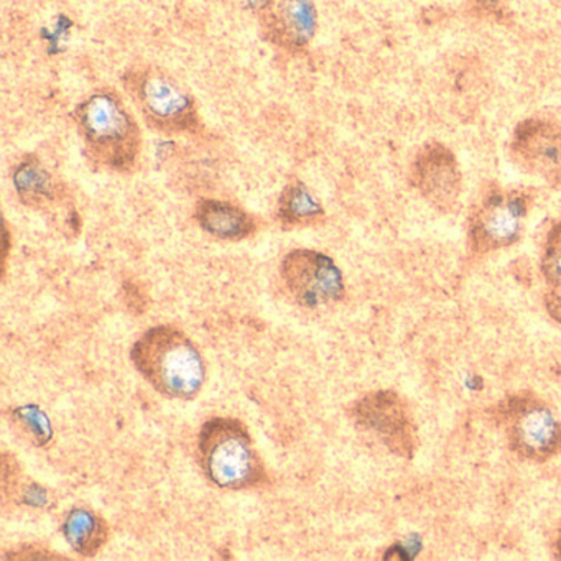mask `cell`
<instances>
[{
	"label": "cell",
	"mask_w": 561,
	"mask_h": 561,
	"mask_svg": "<svg viewBox=\"0 0 561 561\" xmlns=\"http://www.w3.org/2000/svg\"><path fill=\"white\" fill-rule=\"evenodd\" d=\"M84 156L98 169L130 175L139 167L144 137L139 123L114 88L88 94L73 111Z\"/></svg>",
	"instance_id": "6da1fadb"
},
{
	"label": "cell",
	"mask_w": 561,
	"mask_h": 561,
	"mask_svg": "<svg viewBox=\"0 0 561 561\" xmlns=\"http://www.w3.org/2000/svg\"><path fill=\"white\" fill-rule=\"evenodd\" d=\"M130 357L144 379L169 399H193L205 382L202 354L179 328H150L134 344Z\"/></svg>",
	"instance_id": "7a4b0ae2"
},
{
	"label": "cell",
	"mask_w": 561,
	"mask_h": 561,
	"mask_svg": "<svg viewBox=\"0 0 561 561\" xmlns=\"http://www.w3.org/2000/svg\"><path fill=\"white\" fill-rule=\"evenodd\" d=\"M123 87L153 133L167 137H198L205 133L195 96L163 68L130 67L123 75Z\"/></svg>",
	"instance_id": "3957f363"
},
{
	"label": "cell",
	"mask_w": 561,
	"mask_h": 561,
	"mask_svg": "<svg viewBox=\"0 0 561 561\" xmlns=\"http://www.w3.org/2000/svg\"><path fill=\"white\" fill-rule=\"evenodd\" d=\"M199 461L219 488L248 489L261 484L265 468L251 435L238 420L213 419L198 436Z\"/></svg>",
	"instance_id": "277c9868"
},
{
	"label": "cell",
	"mask_w": 561,
	"mask_h": 561,
	"mask_svg": "<svg viewBox=\"0 0 561 561\" xmlns=\"http://www.w3.org/2000/svg\"><path fill=\"white\" fill-rule=\"evenodd\" d=\"M508 446L527 461L543 462L561 451V423L534 397L515 396L499 407Z\"/></svg>",
	"instance_id": "5b68a950"
},
{
	"label": "cell",
	"mask_w": 561,
	"mask_h": 561,
	"mask_svg": "<svg viewBox=\"0 0 561 561\" xmlns=\"http://www.w3.org/2000/svg\"><path fill=\"white\" fill-rule=\"evenodd\" d=\"M530 203V196L520 190L489 192L468 219L472 251L488 254L515 244L524 231Z\"/></svg>",
	"instance_id": "8992f818"
},
{
	"label": "cell",
	"mask_w": 561,
	"mask_h": 561,
	"mask_svg": "<svg viewBox=\"0 0 561 561\" xmlns=\"http://www.w3.org/2000/svg\"><path fill=\"white\" fill-rule=\"evenodd\" d=\"M280 278L291 300L317 308L343 300L344 278L330 255L313 249H295L280 264Z\"/></svg>",
	"instance_id": "52a82bcc"
},
{
	"label": "cell",
	"mask_w": 561,
	"mask_h": 561,
	"mask_svg": "<svg viewBox=\"0 0 561 561\" xmlns=\"http://www.w3.org/2000/svg\"><path fill=\"white\" fill-rule=\"evenodd\" d=\"M257 21L268 45L287 54H304L317 35V5L313 0H261Z\"/></svg>",
	"instance_id": "ba28073f"
},
{
	"label": "cell",
	"mask_w": 561,
	"mask_h": 561,
	"mask_svg": "<svg viewBox=\"0 0 561 561\" xmlns=\"http://www.w3.org/2000/svg\"><path fill=\"white\" fill-rule=\"evenodd\" d=\"M518 169L561 188V126L547 119L518 124L508 146Z\"/></svg>",
	"instance_id": "9c48e42d"
},
{
	"label": "cell",
	"mask_w": 561,
	"mask_h": 561,
	"mask_svg": "<svg viewBox=\"0 0 561 561\" xmlns=\"http://www.w3.org/2000/svg\"><path fill=\"white\" fill-rule=\"evenodd\" d=\"M412 183L439 211L455 208L461 196L462 175L453 150L439 142L425 144L413 160Z\"/></svg>",
	"instance_id": "30bf717a"
},
{
	"label": "cell",
	"mask_w": 561,
	"mask_h": 561,
	"mask_svg": "<svg viewBox=\"0 0 561 561\" xmlns=\"http://www.w3.org/2000/svg\"><path fill=\"white\" fill-rule=\"evenodd\" d=\"M353 412L357 425L376 433L397 455L412 456L415 448L412 419L397 393H369L354 405Z\"/></svg>",
	"instance_id": "8fae6325"
},
{
	"label": "cell",
	"mask_w": 561,
	"mask_h": 561,
	"mask_svg": "<svg viewBox=\"0 0 561 561\" xmlns=\"http://www.w3.org/2000/svg\"><path fill=\"white\" fill-rule=\"evenodd\" d=\"M195 219L203 231L222 241H242L254 236L259 229L257 219L251 213L222 199H199Z\"/></svg>",
	"instance_id": "7c38bea8"
},
{
	"label": "cell",
	"mask_w": 561,
	"mask_h": 561,
	"mask_svg": "<svg viewBox=\"0 0 561 561\" xmlns=\"http://www.w3.org/2000/svg\"><path fill=\"white\" fill-rule=\"evenodd\" d=\"M12 182L19 198L28 208H45L60 196L54 175L34 153H27L15 163Z\"/></svg>",
	"instance_id": "4fadbf2b"
},
{
	"label": "cell",
	"mask_w": 561,
	"mask_h": 561,
	"mask_svg": "<svg viewBox=\"0 0 561 561\" xmlns=\"http://www.w3.org/2000/svg\"><path fill=\"white\" fill-rule=\"evenodd\" d=\"M277 221L284 229L311 228L323 225V206L301 180L291 179L282 190L277 202Z\"/></svg>",
	"instance_id": "5bb4252c"
},
{
	"label": "cell",
	"mask_w": 561,
	"mask_h": 561,
	"mask_svg": "<svg viewBox=\"0 0 561 561\" xmlns=\"http://www.w3.org/2000/svg\"><path fill=\"white\" fill-rule=\"evenodd\" d=\"M64 534L75 551L84 557H94L106 543L110 528L100 515L80 508L68 515Z\"/></svg>",
	"instance_id": "9a60e30c"
},
{
	"label": "cell",
	"mask_w": 561,
	"mask_h": 561,
	"mask_svg": "<svg viewBox=\"0 0 561 561\" xmlns=\"http://www.w3.org/2000/svg\"><path fill=\"white\" fill-rule=\"evenodd\" d=\"M12 422L19 432L34 443L35 446H44L54 436L50 420L41 407L27 405L12 410Z\"/></svg>",
	"instance_id": "2e32d148"
},
{
	"label": "cell",
	"mask_w": 561,
	"mask_h": 561,
	"mask_svg": "<svg viewBox=\"0 0 561 561\" xmlns=\"http://www.w3.org/2000/svg\"><path fill=\"white\" fill-rule=\"evenodd\" d=\"M540 265L548 288L561 287V222L548 231Z\"/></svg>",
	"instance_id": "e0dca14e"
},
{
	"label": "cell",
	"mask_w": 561,
	"mask_h": 561,
	"mask_svg": "<svg viewBox=\"0 0 561 561\" xmlns=\"http://www.w3.org/2000/svg\"><path fill=\"white\" fill-rule=\"evenodd\" d=\"M545 308L558 323H561V287L548 288L545 295Z\"/></svg>",
	"instance_id": "ac0fdd59"
},
{
	"label": "cell",
	"mask_w": 561,
	"mask_h": 561,
	"mask_svg": "<svg viewBox=\"0 0 561 561\" xmlns=\"http://www.w3.org/2000/svg\"><path fill=\"white\" fill-rule=\"evenodd\" d=\"M554 553H557V558H560L561 560V534L560 537H558L557 547H554Z\"/></svg>",
	"instance_id": "d6986e66"
}]
</instances>
